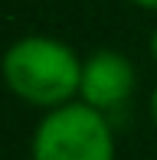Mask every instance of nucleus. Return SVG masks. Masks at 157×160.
I'll list each match as a JSON object with an SVG mask.
<instances>
[{"label": "nucleus", "instance_id": "nucleus-4", "mask_svg": "<svg viewBox=\"0 0 157 160\" xmlns=\"http://www.w3.org/2000/svg\"><path fill=\"white\" fill-rule=\"evenodd\" d=\"M151 121H154V128H157V85H154V92H151Z\"/></svg>", "mask_w": 157, "mask_h": 160}, {"label": "nucleus", "instance_id": "nucleus-1", "mask_svg": "<svg viewBox=\"0 0 157 160\" xmlns=\"http://www.w3.org/2000/svg\"><path fill=\"white\" fill-rule=\"evenodd\" d=\"M0 75H3V85L20 101L53 111L69 101H78L82 59L69 42L33 33L7 46L0 59Z\"/></svg>", "mask_w": 157, "mask_h": 160}, {"label": "nucleus", "instance_id": "nucleus-3", "mask_svg": "<svg viewBox=\"0 0 157 160\" xmlns=\"http://www.w3.org/2000/svg\"><path fill=\"white\" fill-rule=\"evenodd\" d=\"M138 72L128 56L115 49H98L82 59V82H78V101L108 114L134 95Z\"/></svg>", "mask_w": 157, "mask_h": 160}, {"label": "nucleus", "instance_id": "nucleus-5", "mask_svg": "<svg viewBox=\"0 0 157 160\" xmlns=\"http://www.w3.org/2000/svg\"><path fill=\"white\" fill-rule=\"evenodd\" d=\"M131 3H138V7H144V10H157V0H131Z\"/></svg>", "mask_w": 157, "mask_h": 160}, {"label": "nucleus", "instance_id": "nucleus-6", "mask_svg": "<svg viewBox=\"0 0 157 160\" xmlns=\"http://www.w3.org/2000/svg\"><path fill=\"white\" fill-rule=\"evenodd\" d=\"M151 56H154V62H157V30L151 33Z\"/></svg>", "mask_w": 157, "mask_h": 160}, {"label": "nucleus", "instance_id": "nucleus-2", "mask_svg": "<svg viewBox=\"0 0 157 160\" xmlns=\"http://www.w3.org/2000/svg\"><path fill=\"white\" fill-rule=\"evenodd\" d=\"M30 160H115V131L85 101H69L39 118Z\"/></svg>", "mask_w": 157, "mask_h": 160}]
</instances>
